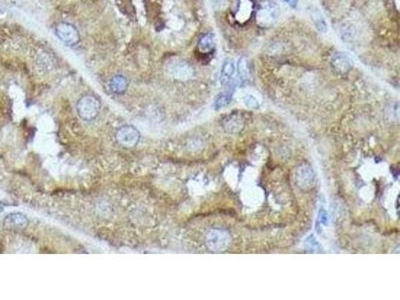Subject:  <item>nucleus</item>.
Wrapping results in <instances>:
<instances>
[{
    "label": "nucleus",
    "instance_id": "f257e3e1",
    "mask_svg": "<svg viewBox=\"0 0 400 300\" xmlns=\"http://www.w3.org/2000/svg\"><path fill=\"white\" fill-rule=\"evenodd\" d=\"M100 101L93 95H86L79 99L77 103V113L83 120L89 121L98 115L100 110Z\"/></svg>",
    "mask_w": 400,
    "mask_h": 300
},
{
    "label": "nucleus",
    "instance_id": "f03ea898",
    "mask_svg": "<svg viewBox=\"0 0 400 300\" xmlns=\"http://www.w3.org/2000/svg\"><path fill=\"white\" fill-rule=\"evenodd\" d=\"M140 139L139 131L130 125L120 127L116 132V140L120 145L126 148L134 147Z\"/></svg>",
    "mask_w": 400,
    "mask_h": 300
},
{
    "label": "nucleus",
    "instance_id": "7ed1b4c3",
    "mask_svg": "<svg viewBox=\"0 0 400 300\" xmlns=\"http://www.w3.org/2000/svg\"><path fill=\"white\" fill-rule=\"evenodd\" d=\"M55 33L62 42L68 46L75 45L79 41V33L76 27L70 23L61 22L56 25Z\"/></svg>",
    "mask_w": 400,
    "mask_h": 300
},
{
    "label": "nucleus",
    "instance_id": "20e7f679",
    "mask_svg": "<svg viewBox=\"0 0 400 300\" xmlns=\"http://www.w3.org/2000/svg\"><path fill=\"white\" fill-rule=\"evenodd\" d=\"M276 5L272 3L263 4L257 12V21L262 26H269L274 23L277 18Z\"/></svg>",
    "mask_w": 400,
    "mask_h": 300
},
{
    "label": "nucleus",
    "instance_id": "39448f33",
    "mask_svg": "<svg viewBox=\"0 0 400 300\" xmlns=\"http://www.w3.org/2000/svg\"><path fill=\"white\" fill-rule=\"evenodd\" d=\"M28 224V218L19 212L8 214L4 218V226L9 229H23Z\"/></svg>",
    "mask_w": 400,
    "mask_h": 300
},
{
    "label": "nucleus",
    "instance_id": "423d86ee",
    "mask_svg": "<svg viewBox=\"0 0 400 300\" xmlns=\"http://www.w3.org/2000/svg\"><path fill=\"white\" fill-rule=\"evenodd\" d=\"M331 64L334 69L342 73L347 72L352 67V61L349 58V56L342 52H337L332 56Z\"/></svg>",
    "mask_w": 400,
    "mask_h": 300
},
{
    "label": "nucleus",
    "instance_id": "0eeeda50",
    "mask_svg": "<svg viewBox=\"0 0 400 300\" xmlns=\"http://www.w3.org/2000/svg\"><path fill=\"white\" fill-rule=\"evenodd\" d=\"M235 72V64L233 60L225 59L223 61L221 72H220V81L221 83H227Z\"/></svg>",
    "mask_w": 400,
    "mask_h": 300
},
{
    "label": "nucleus",
    "instance_id": "6e6552de",
    "mask_svg": "<svg viewBox=\"0 0 400 300\" xmlns=\"http://www.w3.org/2000/svg\"><path fill=\"white\" fill-rule=\"evenodd\" d=\"M216 47V37L212 33H206L202 35L198 41V49L201 52L207 53L213 50Z\"/></svg>",
    "mask_w": 400,
    "mask_h": 300
},
{
    "label": "nucleus",
    "instance_id": "1a4fd4ad",
    "mask_svg": "<svg viewBox=\"0 0 400 300\" xmlns=\"http://www.w3.org/2000/svg\"><path fill=\"white\" fill-rule=\"evenodd\" d=\"M127 87H128V81L122 75H115L110 80V88L114 93L117 94L124 93Z\"/></svg>",
    "mask_w": 400,
    "mask_h": 300
},
{
    "label": "nucleus",
    "instance_id": "9d476101",
    "mask_svg": "<svg viewBox=\"0 0 400 300\" xmlns=\"http://www.w3.org/2000/svg\"><path fill=\"white\" fill-rule=\"evenodd\" d=\"M310 16H311V19H312L316 29L318 30L319 32H323V33L326 32V30H327L326 22L322 16V14L317 9H313Z\"/></svg>",
    "mask_w": 400,
    "mask_h": 300
},
{
    "label": "nucleus",
    "instance_id": "9b49d317",
    "mask_svg": "<svg viewBox=\"0 0 400 300\" xmlns=\"http://www.w3.org/2000/svg\"><path fill=\"white\" fill-rule=\"evenodd\" d=\"M248 61L245 57H242L238 60V75L242 79H245L248 77Z\"/></svg>",
    "mask_w": 400,
    "mask_h": 300
},
{
    "label": "nucleus",
    "instance_id": "f8f14e48",
    "mask_svg": "<svg viewBox=\"0 0 400 300\" xmlns=\"http://www.w3.org/2000/svg\"><path fill=\"white\" fill-rule=\"evenodd\" d=\"M230 99H231V94L228 92H225V93L219 95L216 101V108H220V107L227 105L229 103Z\"/></svg>",
    "mask_w": 400,
    "mask_h": 300
},
{
    "label": "nucleus",
    "instance_id": "ddd939ff",
    "mask_svg": "<svg viewBox=\"0 0 400 300\" xmlns=\"http://www.w3.org/2000/svg\"><path fill=\"white\" fill-rule=\"evenodd\" d=\"M318 221H320V223H321V224H324V225H326V222H327V214H326V212H325L324 210H321V211H319V217H318Z\"/></svg>",
    "mask_w": 400,
    "mask_h": 300
},
{
    "label": "nucleus",
    "instance_id": "4468645a",
    "mask_svg": "<svg viewBox=\"0 0 400 300\" xmlns=\"http://www.w3.org/2000/svg\"><path fill=\"white\" fill-rule=\"evenodd\" d=\"M245 101H247V105H249V106H252V107H256L257 106V101L251 95L247 96Z\"/></svg>",
    "mask_w": 400,
    "mask_h": 300
},
{
    "label": "nucleus",
    "instance_id": "2eb2a0df",
    "mask_svg": "<svg viewBox=\"0 0 400 300\" xmlns=\"http://www.w3.org/2000/svg\"><path fill=\"white\" fill-rule=\"evenodd\" d=\"M282 1L287 3L292 8H295L297 6V4H298V0H282Z\"/></svg>",
    "mask_w": 400,
    "mask_h": 300
},
{
    "label": "nucleus",
    "instance_id": "dca6fc26",
    "mask_svg": "<svg viewBox=\"0 0 400 300\" xmlns=\"http://www.w3.org/2000/svg\"><path fill=\"white\" fill-rule=\"evenodd\" d=\"M2 211H3V208H2V207H0V213H1Z\"/></svg>",
    "mask_w": 400,
    "mask_h": 300
}]
</instances>
